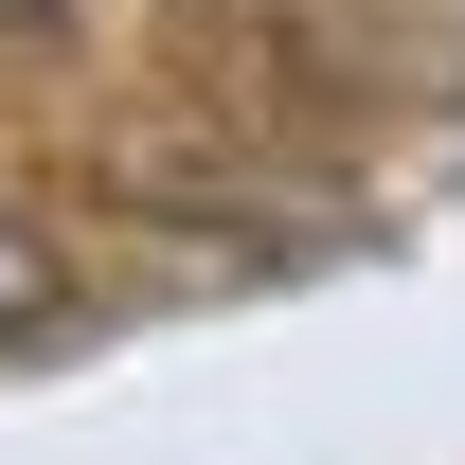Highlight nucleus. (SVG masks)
<instances>
[{
	"label": "nucleus",
	"instance_id": "f257e3e1",
	"mask_svg": "<svg viewBox=\"0 0 465 465\" xmlns=\"http://www.w3.org/2000/svg\"><path fill=\"white\" fill-rule=\"evenodd\" d=\"M54 322H72V251L0 197V341H54Z\"/></svg>",
	"mask_w": 465,
	"mask_h": 465
},
{
	"label": "nucleus",
	"instance_id": "f03ea898",
	"mask_svg": "<svg viewBox=\"0 0 465 465\" xmlns=\"http://www.w3.org/2000/svg\"><path fill=\"white\" fill-rule=\"evenodd\" d=\"M36 18H54V0H0V36H36Z\"/></svg>",
	"mask_w": 465,
	"mask_h": 465
}]
</instances>
